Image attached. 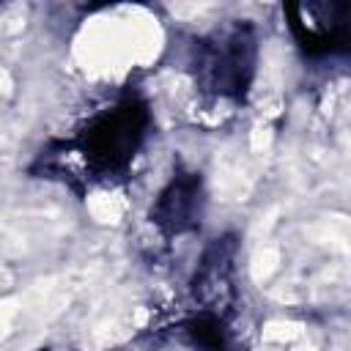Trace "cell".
Instances as JSON below:
<instances>
[{
  "label": "cell",
  "mask_w": 351,
  "mask_h": 351,
  "mask_svg": "<svg viewBox=\"0 0 351 351\" xmlns=\"http://www.w3.org/2000/svg\"><path fill=\"white\" fill-rule=\"evenodd\" d=\"M255 60V38L247 25H230L211 33L197 47V74L214 93H241L250 82Z\"/></svg>",
  "instance_id": "6da1fadb"
},
{
  "label": "cell",
  "mask_w": 351,
  "mask_h": 351,
  "mask_svg": "<svg viewBox=\"0 0 351 351\" xmlns=\"http://www.w3.org/2000/svg\"><path fill=\"white\" fill-rule=\"evenodd\" d=\"M143 121L145 115L134 104H118L101 112L85 129V137H82L85 159L101 170L121 167L134 154L143 137Z\"/></svg>",
  "instance_id": "7a4b0ae2"
},
{
  "label": "cell",
  "mask_w": 351,
  "mask_h": 351,
  "mask_svg": "<svg viewBox=\"0 0 351 351\" xmlns=\"http://www.w3.org/2000/svg\"><path fill=\"white\" fill-rule=\"evenodd\" d=\"M302 14V19H296V27H304V47H318L321 49H335L346 44V33H348V5H299L296 8Z\"/></svg>",
  "instance_id": "3957f363"
},
{
  "label": "cell",
  "mask_w": 351,
  "mask_h": 351,
  "mask_svg": "<svg viewBox=\"0 0 351 351\" xmlns=\"http://www.w3.org/2000/svg\"><path fill=\"white\" fill-rule=\"evenodd\" d=\"M159 222L170 230H184L195 222L197 211V181L195 178H178L167 186V192L159 200Z\"/></svg>",
  "instance_id": "277c9868"
}]
</instances>
